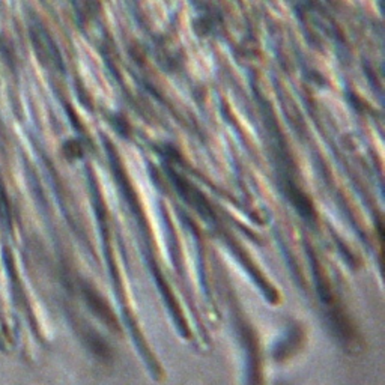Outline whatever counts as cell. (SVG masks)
<instances>
[{
    "instance_id": "cell-2",
    "label": "cell",
    "mask_w": 385,
    "mask_h": 385,
    "mask_svg": "<svg viewBox=\"0 0 385 385\" xmlns=\"http://www.w3.org/2000/svg\"><path fill=\"white\" fill-rule=\"evenodd\" d=\"M86 339L89 340V347H90L96 355H99V357H107V355H109V347H107V344L99 339L98 334H93V333H92V334L86 336Z\"/></svg>"
},
{
    "instance_id": "cell-1",
    "label": "cell",
    "mask_w": 385,
    "mask_h": 385,
    "mask_svg": "<svg viewBox=\"0 0 385 385\" xmlns=\"http://www.w3.org/2000/svg\"><path fill=\"white\" fill-rule=\"evenodd\" d=\"M83 295H85L86 302L89 304V307L95 311V314H98V318L102 319L110 327L116 328V319L112 314L110 308L107 307V304L104 302V300L92 288H87V286H83Z\"/></svg>"
}]
</instances>
